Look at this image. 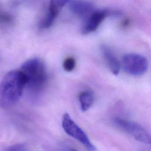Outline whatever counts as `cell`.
I'll return each instance as SVG.
<instances>
[{"mask_svg": "<svg viewBox=\"0 0 151 151\" xmlns=\"http://www.w3.org/2000/svg\"><path fill=\"white\" fill-rule=\"evenodd\" d=\"M26 78L21 70L9 71L0 83V108L6 109L15 104L22 95Z\"/></svg>", "mask_w": 151, "mask_h": 151, "instance_id": "obj_1", "label": "cell"}, {"mask_svg": "<svg viewBox=\"0 0 151 151\" xmlns=\"http://www.w3.org/2000/svg\"><path fill=\"white\" fill-rule=\"evenodd\" d=\"M21 71L26 78L25 88L31 100H34L44 88L48 78L47 69L44 62L38 58L25 61L21 67Z\"/></svg>", "mask_w": 151, "mask_h": 151, "instance_id": "obj_2", "label": "cell"}, {"mask_svg": "<svg viewBox=\"0 0 151 151\" xmlns=\"http://www.w3.org/2000/svg\"><path fill=\"white\" fill-rule=\"evenodd\" d=\"M120 64L126 73L134 76L145 74L149 67L147 58L145 56L136 53H129L124 55Z\"/></svg>", "mask_w": 151, "mask_h": 151, "instance_id": "obj_3", "label": "cell"}, {"mask_svg": "<svg viewBox=\"0 0 151 151\" xmlns=\"http://www.w3.org/2000/svg\"><path fill=\"white\" fill-rule=\"evenodd\" d=\"M62 127L68 135L78 141L87 150H95L96 149L84 131L77 124L71 116L67 113L63 116Z\"/></svg>", "mask_w": 151, "mask_h": 151, "instance_id": "obj_4", "label": "cell"}, {"mask_svg": "<svg viewBox=\"0 0 151 151\" xmlns=\"http://www.w3.org/2000/svg\"><path fill=\"white\" fill-rule=\"evenodd\" d=\"M114 123L136 140L145 144L150 143L151 140L149 133L137 123L117 117L114 119Z\"/></svg>", "mask_w": 151, "mask_h": 151, "instance_id": "obj_5", "label": "cell"}, {"mask_svg": "<svg viewBox=\"0 0 151 151\" xmlns=\"http://www.w3.org/2000/svg\"><path fill=\"white\" fill-rule=\"evenodd\" d=\"M107 14L108 12L106 10L93 11L87 16L82 28L81 33L86 35L95 31L105 19Z\"/></svg>", "mask_w": 151, "mask_h": 151, "instance_id": "obj_6", "label": "cell"}, {"mask_svg": "<svg viewBox=\"0 0 151 151\" xmlns=\"http://www.w3.org/2000/svg\"><path fill=\"white\" fill-rule=\"evenodd\" d=\"M69 0H50L48 13L41 24L42 28H50L57 18L61 9Z\"/></svg>", "mask_w": 151, "mask_h": 151, "instance_id": "obj_7", "label": "cell"}, {"mask_svg": "<svg viewBox=\"0 0 151 151\" xmlns=\"http://www.w3.org/2000/svg\"><path fill=\"white\" fill-rule=\"evenodd\" d=\"M69 8L71 12L78 17H87L93 11L91 3L83 0H69Z\"/></svg>", "mask_w": 151, "mask_h": 151, "instance_id": "obj_8", "label": "cell"}, {"mask_svg": "<svg viewBox=\"0 0 151 151\" xmlns=\"http://www.w3.org/2000/svg\"><path fill=\"white\" fill-rule=\"evenodd\" d=\"M101 50L111 72L116 76L118 75L121 68V64L113 51L106 45H101Z\"/></svg>", "mask_w": 151, "mask_h": 151, "instance_id": "obj_9", "label": "cell"}, {"mask_svg": "<svg viewBox=\"0 0 151 151\" xmlns=\"http://www.w3.org/2000/svg\"><path fill=\"white\" fill-rule=\"evenodd\" d=\"M78 101L81 110L83 111H87L94 103V97L93 93L90 90L81 91L78 95Z\"/></svg>", "mask_w": 151, "mask_h": 151, "instance_id": "obj_10", "label": "cell"}, {"mask_svg": "<svg viewBox=\"0 0 151 151\" xmlns=\"http://www.w3.org/2000/svg\"><path fill=\"white\" fill-rule=\"evenodd\" d=\"M76 62L73 57H69L66 58L63 62V66L65 71L67 72L72 71L76 67Z\"/></svg>", "mask_w": 151, "mask_h": 151, "instance_id": "obj_11", "label": "cell"}, {"mask_svg": "<svg viewBox=\"0 0 151 151\" xmlns=\"http://www.w3.org/2000/svg\"><path fill=\"white\" fill-rule=\"evenodd\" d=\"M5 150L9 151H25L27 150V146L23 143H18L14 145H11L6 147Z\"/></svg>", "mask_w": 151, "mask_h": 151, "instance_id": "obj_12", "label": "cell"}, {"mask_svg": "<svg viewBox=\"0 0 151 151\" xmlns=\"http://www.w3.org/2000/svg\"><path fill=\"white\" fill-rule=\"evenodd\" d=\"M11 16L8 13L0 9V22L8 23L11 21Z\"/></svg>", "mask_w": 151, "mask_h": 151, "instance_id": "obj_13", "label": "cell"}]
</instances>
